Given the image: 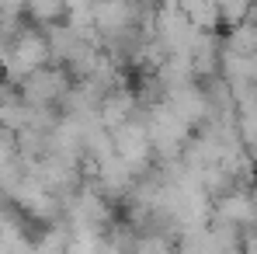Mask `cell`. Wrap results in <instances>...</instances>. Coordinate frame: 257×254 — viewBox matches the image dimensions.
Returning <instances> with one entry per match:
<instances>
[{
    "instance_id": "cell-1",
    "label": "cell",
    "mask_w": 257,
    "mask_h": 254,
    "mask_svg": "<svg viewBox=\"0 0 257 254\" xmlns=\"http://www.w3.org/2000/svg\"><path fill=\"white\" fill-rule=\"evenodd\" d=\"M111 153H115L132 174L146 171L150 157H153V146H150V132H146V126L136 122V119H128L125 126L111 129Z\"/></svg>"
},
{
    "instance_id": "cell-2",
    "label": "cell",
    "mask_w": 257,
    "mask_h": 254,
    "mask_svg": "<svg viewBox=\"0 0 257 254\" xmlns=\"http://www.w3.org/2000/svg\"><path fill=\"white\" fill-rule=\"evenodd\" d=\"M25 14L35 28H52L66 21V0H25Z\"/></svg>"
}]
</instances>
